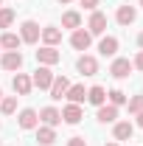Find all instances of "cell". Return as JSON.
<instances>
[{
	"label": "cell",
	"instance_id": "obj_29",
	"mask_svg": "<svg viewBox=\"0 0 143 146\" xmlns=\"http://www.w3.org/2000/svg\"><path fill=\"white\" fill-rule=\"evenodd\" d=\"M132 68H138V70H143V51L138 56H135V62H132Z\"/></svg>",
	"mask_w": 143,
	"mask_h": 146
},
{
	"label": "cell",
	"instance_id": "obj_35",
	"mask_svg": "<svg viewBox=\"0 0 143 146\" xmlns=\"http://www.w3.org/2000/svg\"><path fill=\"white\" fill-rule=\"evenodd\" d=\"M0 98H3V90H0Z\"/></svg>",
	"mask_w": 143,
	"mask_h": 146
},
{
	"label": "cell",
	"instance_id": "obj_12",
	"mask_svg": "<svg viewBox=\"0 0 143 146\" xmlns=\"http://www.w3.org/2000/svg\"><path fill=\"white\" fill-rule=\"evenodd\" d=\"M39 36H42V42H45V45H51V48H56V45L62 42V31H59L56 25H45Z\"/></svg>",
	"mask_w": 143,
	"mask_h": 146
},
{
	"label": "cell",
	"instance_id": "obj_11",
	"mask_svg": "<svg viewBox=\"0 0 143 146\" xmlns=\"http://www.w3.org/2000/svg\"><path fill=\"white\" fill-rule=\"evenodd\" d=\"M70 87V82L65 79V76H54V84H51V98L59 101V98H65V93Z\"/></svg>",
	"mask_w": 143,
	"mask_h": 146
},
{
	"label": "cell",
	"instance_id": "obj_24",
	"mask_svg": "<svg viewBox=\"0 0 143 146\" xmlns=\"http://www.w3.org/2000/svg\"><path fill=\"white\" fill-rule=\"evenodd\" d=\"M0 110H3V115H11V112L17 110V98H14V96H9V98H0Z\"/></svg>",
	"mask_w": 143,
	"mask_h": 146
},
{
	"label": "cell",
	"instance_id": "obj_3",
	"mask_svg": "<svg viewBox=\"0 0 143 146\" xmlns=\"http://www.w3.org/2000/svg\"><path fill=\"white\" fill-rule=\"evenodd\" d=\"M59 59H62V54H59L56 48H51V45H42V48L36 51V62H39V65H48V68H51Z\"/></svg>",
	"mask_w": 143,
	"mask_h": 146
},
{
	"label": "cell",
	"instance_id": "obj_33",
	"mask_svg": "<svg viewBox=\"0 0 143 146\" xmlns=\"http://www.w3.org/2000/svg\"><path fill=\"white\" fill-rule=\"evenodd\" d=\"M59 3H70V0H59Z\"/></svg>",
	"mask_w": 143,
	"mask_h": 146
},
{
	"label": "cell",
	"instance_id": "obj_31",
	"mask_svg": "<svg viewBox=\"0 0 143 146\" xmlns=\"http://www.w3.org/2000/svg\"><path fill=\"white\" fill-rule=\"evenodd\" d=\"M138 127L143 129V112H138Z\"/></svg>",
	"mask_w": 143,
	"mask_h": 146
},
{
	"label": "cell",
	"instance_id": "obj_14",
	"mask_svg": "<svg viewBox=\"0 0 143 146\" xmlns=\"http://www.w3.org/2000/svg\"><path fill=\"white\" fill-rule=\"evenodd\" d=\"M81 118H84V112H81L79 104H68V107L62 110V121H65V124H79Z\"/></svg>",
	"mask_w": 143,
	"mask_h": 146
},
{
	"label": "cell",
	"instance_id": "obj_22",
	"mask_svg": "<svg viewBox=\"0 0 143 146\" xmlns=\"http://www.w3.org/2000/svg\"><path fill=\"white\" fill-rule=\"evenodd\" d=\"M20 42H23V39H20L17 34H11V31H6V34L0 36V48H6V51H17Z\"/></svg>",
	"mask_w": 143,
	"mask_h": 146
},
{
	"label": "cell",
	"instance_id": "obj_5",
	"mask_svg": "<svg viewBox=\"0 0 143 146\" xmlns=\"http://www.w3.org/2000/svg\"><path fill=\"white\" fill-rule=\"evenodd\" d=\"M87 28H90V34H93V36H101L104 31H107V14L93 11V17H90V23H87Z\"/></svg>",
	"mask_w": 143,
	"mask_h": 146
},
{
	"label": "cell",
	"instance_id": "obj_25",
	"mask_svg": "<svg viewBox=\"0 0 143 146\" xmlns=\"http://www.w3.org/2000/svg\"><path fill=\"white\" fill-rule=\"evenodd\" d=\"M107 96H109V104H115V107L126 104V93H124V90H118V87H115V90H109Z\"/></svg>",
	"mask_w": 143,
	"mask_h": 146
},
{
	"label": "cell",
	"instance_id": "obj_36",
	"mask_svg": "<svg viewBox=\"0 0 143 146\" xmlns=\"http://www.w3.org/2000/svg\"><path fill=\"white\" fill-rule=\"evenodd\" d=\"M0 6H3V0H0Z\"/></svg>",
	"mask_w": 143,
	"mask_h": 146
},
{
	"label": "cell",
	"instance_id": "obj_27",
	"mask_svg": "<svg viewBox=\"0 0 143 146\" xmlns=\"http://www.w3.org/2000/svg\"><path fill=\"white\" fill-rule=\"evenodd\" d=\"M129 112H135V115L143 112V96H132L129 98Z\"/></svg>",
	"mask_w": 143,
	"mask_h": 146
},
{
	"label": "cell",
	"instance_id": "obj_9",
	"mask_svg": "<svg viewBox=\"0 0 143 146\" xmlns=\"http://www.w3.org/2000/svg\"><path fill=\"white\" fill-rule=\"evenodd\" d=\"M0 65H3L6 70H20V68H23V54H20V51H6L3 59H0Z\"/></svg>",
	"mask_w": 143,
	"mask_h": 146
},
{
	"label": "cell",
	"instance_id": "obj_18",
	"mask_svg": "<svg viewBox=\"0 0 143 146\" xmlns=\"http://www.w3.org/2000/svg\"><path fill=\"white\" fill-rule=\"evenodd\" d=\"M98 51H101V56H115L118 54V39H115V36H101Z\"/></svg>",
	"mask_w": 143,
	"mask_h": 146
},
{
	"label": "cell",
	"instance_id": "obj_26",
	"mask_svg": "<svg viewBox=\"0 0 143 146\" xmlns=\"http://www.w3.org/2000/svg\"><path fill=\"white\" fill-rule=\"evenodd\" d=\"M14 23V11L11 9H0V28H9Z\"/></svg>",
	"mask_w": 143,
	"mask_h": 146
},
{
	"label": "cell",
	"instance_id": "obj_15",
	"mask_svg": "<svg viewBox=\"0 0 143 146\" xmlns=\"http://www.w3.org/2000/svg\"><path fill=\"white\" fill-rule=\"evenodd\" d=\"M11 84H14V93H17V96H28L31 87H34V84H31V76H25V73H17Z\"/></svg>",
	"mask_w": 143,
	"mask_h": 146
},
{
	"label": "cell",
	"instance_id": "obj_8",
	"mask_svg": "<svg viewBox=\"0 0 143 146\" xmlns=\"http://www.w3.org/2000/svg\"><path fill=\"white\" fill-rule=\"evenodd\" d=\"M115 20H118L121 25H132V23L138 20V9H135V6H129V3H124V6H118Z\"/></svg>",
	"mask_w": 143,
	"mask_h": 146
},
{
	"label": "cell",
	"instance_id": "obj_19",
	"mask_svg": "<svg viewBox=\"0 0 143 146\" xmlns=\"http://www.w3.org/2000/svg\"><path fill=\"white\" fill-rule=\"evenodd\" d=\"M115 118H118V107L115 104H101L98 107V121L101 124H112Z\"/></svg>",
	"mask_w": 143,
	"mask_h": 146
},
{
	"label": "cell",
	"instance_id": "obj_16",
	"mask_svg": "<svg viewBox=\"0 0 143 146\" xmlns=\"http://www.w3.org/2000/svg\"><path fill=\"white\" fill-rule=\"evenodd\" d=\"M65 98H68L70 104H81V101H87V90H84V84H70L68 93H65Z\"/></svg>",
	"mask_w": 143,
	"mask_h": 146
},
{
	"label": "cell",
	"instance_id": "obj_1",
	"mask_svg": "<svg viewBox=\"0 0 143 146\" xmlns=\"http://www.w3.org/2000/svg\"><path fill=\"white\" fill-rule=\"evenodd\" d=\"M31 84L39 87V90H51V84H54V73H51V68H48V65H39V68L34 70V76H31Z\"/></svg>",
	"mask_w": 143,
	"mask_h": 146
},
{
	"label": "cell",
	"instance_id": "obj_6",
	"mask_svg": "<svg viewBox=\"0 0 143 146\" xmlns=\"http://www.w3.org/2000/svg\"><path fill=\"white\" fill-rule=\"evenodd\" d=\"M76 68H79V73L81 76H95L98 73V62H95V56H79V62H76Z\"/></svg>",
	"mask_w": 143,
	"mask_h": 146
},
{
	"label": "cell",
	"instance_id": "obj_7",
	"mask_svg": "<svg viewBox=\"0 0 143 146\" xmlns=\"http://www.w3.org/2000/svg\"><path fill=\"white\" fill-rule=\"evenodd\" d=\"M109 73H112V79H129L132 62H129V59H115V62L109 65Z\"/></svg>",
	"mask_w": 143,
	"mask_h": 146
},
{
	"label": "cell",
	"instance_id": "obj_17",
	"mask_svg": "<svg viewBox=\"0 0 143 146\" xmlns=\"http://www.w3.org/2000/svg\"><path fill=\"white\" fill-rule=\"evenodd\" d=\"M87 101H90V104H95V107H101V104H107V90H104L101 84H95V87H90V90H87Z\"/></svg>",
	"mask_w": 143,
	"mask_h": 146
},
{
	"label": "cell",
	"instance_id": "obj_23",
	"mask_svg": "<svg viewBox=\"0 0 143 146\" xmlns=\"http://www.w3.org/2000/svg\"><path fill=\"white\" fill-rule=\"evenodd\" d=\"M132 132H135V127H132L129 121L115 124V141H129V138H132Z\"/></svg>",
	"mask_w": 143,
	"mask_h": 146
},
{
	"label": "cell",
	"instance_id": "obj_13",
	"mask_svg": "<svg viewBox=\"0 0 143 146\" xmlns=\"http://www.w3.org/2000/svg\"><path fill=\"white\" fill-rule=\"evenodd\" d=\"M39 121H42L45 127H56V124L62 121V112L56 107H45V110H39Z\"/></svg>",
	"mask_w": 143,
	"mask_h": 146
},
{
	"label": "cell",
	"instance_id": "obj_10",
	"mask_svg": "<svg viewBox=\"0 0 143 146\" xmlns=\"http://www.w3.org/2000/svg\"><path fill=\"white\" fill-rule=\"evenodd\" d=\"M17 124H20V129H36V124H39V112H36V110H23L20 118H17Z\"/></svg>",
	"mask_w": 143,
	"mask_h": 146
},
{
	"label": "cell",
	"instance_id": "obj_21",
	"mask_svg": "<svg viewBox=\"0 0 143 146\" xmlns=\"http://www.w3.org/2000/svg\"><path fill=\"white\" fill-rule=\"evenodd\" d=\"M62 28H70V31L81 28V14L79 11H65L62 14Z\"/></svg>",
	"mask_w": 143,
	"mask_h": 146
},
{
	"label": "cell",
	"instance_id": "obj_37",
	"mask_svg": "<svg viewBox=\"0 0 143 146\" xmlns=\"http://www.w3.org/2000/svg\"><path fill=\"white\" fill-rule=\"evenodd\" d=\"M140 6H143V0H140Z\"/></svg>",
	"mask_w": 143,
	"mask_h": 146
},
{
	"label": "cell",
	"instance_id": "obj_34",
	"mask_svg": "<svg viewBox=\"0 0 143 146\" xmlns=\"http://www.w3.org/2000/svg\"><path fill=\"white\" fill-rule=\"evenodd\" d=\"M107 146H118V143H107Z\"/></svg>",
	"mask_w": 143,
	"mask_h": 146
},
{
	"label": "cell",
	"instance_id": "obj_30",
	"mask_svg": "<svg viewBox=\"0 0 143 146\" xmlns=\"http://www.w3.org/2000/svg\"><path fill=\"white\" fill-rule=\"evenodd\" d=\"M68 146H87V141H84V138H70Z\"/></svg>",
	"mask_w": 143,
	"mask_h": 146
},
{
	"label": "cell",
	"instance_id": "obj_20",
	"mask_svg": "<svg viewBox=\"0 0 143 146\" xmlns=\"http://www.w3.org/2000/svg\"><path fill=\"white\" fill-rule=\"evenodd\" d=\"M36 141L42 146H54V141H56L54 127H36Z\"/></svg>",
	"mask_w": 143,
	"mask_h": 146
},
{
	"label": "cell",
	"instance_id": "obj_32",
	"mask_svg": "<svg viewBox=\"0 0 143 146\" xmlns=\"http://www.w3.org/2000/svg\"><path fill=\"white\" fill-rule=\"evenodd\" d=\"M138 45H140V48H143V31H140V36H138Z\"/></svg>",
	"mask_w": 143,
	"mask_h": 146
},
{
	"label": "cell",
	"instance_id": "obj_28",
	"mask_svg": "<svg viewBox=\"0 0 143 146\" xmlns=\"http://www.w3.org/2000/svg\"><path fill=\"white\" fill-rule=\"evenodd\" d=\"M81 6H84L87 11H95V6H98V0H81Z\"/></svg>",
	"mask_w": 143,
	"mask_h": 146
},
{
	"label": "cell",
	"instance_id": "obj_4",
	"mask_svg": "<svg viewBox=\"0 0 143 146\" xmlns=\"http://www.w3.org/2000/svg\"><path fill=\"white\" fill-rule=\"evenodd\" d=\"M90 42H93V34H90V31H84V28H76V31H73V36H70V45L76 48V51H87Z\"/></svg>",
	"mask_w": 143,
	"mask_h": 146
},
{
	"label": "cell",
	"instance_id": "obj_2",
	"mask_svg": "<svg viewBox=\"0 0 143 146\" xmlns=\"http://www.w3.org/2000/svg\"><path fill=\"white\" fill-rule=\"evenodd\" d=\"M39 34H42V28L36 25L34 20H25V23L20 25V39H23V42H28V45L39 42Z\"/></svg>",
	"mask_w": 143,
	"mask_h": 146
}]
</instances>
